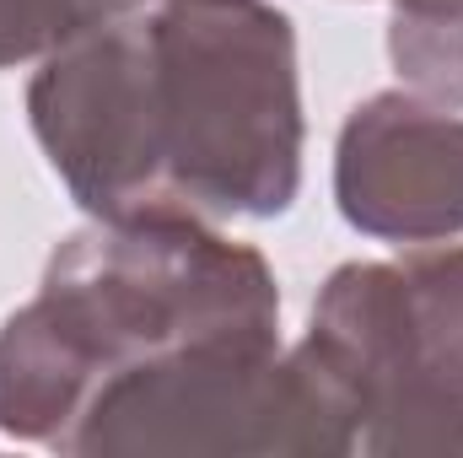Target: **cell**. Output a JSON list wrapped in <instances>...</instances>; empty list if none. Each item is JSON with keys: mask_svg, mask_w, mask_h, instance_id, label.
I'll return each instance as SVG.
<instances>
[{"mask_svg": "<svg viewBox=\"0 0 463 458\" xmlns=\"http://www.w3.org/2000/svg\"><path fill=\"white\" fill-rule=\"evenodd\" d=\"M27 124L87 216H286L307 135L291 16L269 0H140L38 60Z\"/></svg>", "mask_w": 463, "mask_h": 458, "instance_id": "6da1fadb", "label": "cell"}, {"mask_svg": "<svg viewBox=\"0 0 463 458\" xmlns=\"http://www.w3.org/2000/svg\"><path fill=\"white\" fill-rule=\"evenodd\" d=\"M205 345H280L264 253L200 216H92L0 324V437L60 448L109 383Z\"/></svg>", "mask_w": 463, "mask_h": 458, "instance_id": "7a4b0ae2", "label": "cell"}, {"mask_svg": "<svg viewBox=\"0 0 463 458\" xmlns=\"http://www.w3.org/2000/svg\"><path fill=\"white\" fill-rule=\"evenodd\" d=\"M297 350L340 399L355 453H463V243L340 264Z\"/></svg>", "mask_w": 463, "mask_h": 458, "instance_id": "3957f363", "label": "cell"}, {"mask_svg": "<svg viewBox=\"0 0 463 458\" xmlns=\"http://www.w3.org/2000/svg\"><path fill=\"white\" fill-rule=\"evenodd\" d=\"M54 453H355V437L297 345H205L109 383Z\"/></svg>", "mask_w": 463, "mask_h": 458, "instance_id": "277c9868", "label": "cell"}, {"mask_svg": "<svg viewBox=\"0 0 463 458\" xmlns=\"http://www.w3.org/2000/svg\"><path fill=\"white\" fill-rule=\"evenodd\" d=\"M335 205L388 248L463 243V114L410 87L355 103L335 140Z\"/></svg>", "mask_w": 463, "mask_h": 458, "instance_id": "5b68a950", "label": "cell"}, {"mask_svg": "<svg viewBox=\"0 0 463 458\" xmlns=\"http://www.w3.org/2000/svg\"><path fill=\"white\" fill-rule=\"evenodd\" d=\"M140 0H0V71L49 60Z\"/></svg>", "mask_w": 463, "mask_h": 458, "instance_id": "8992f818", "label": "cell"}, {"mask_svg": "<svg viewBox=\"0 0 463 458\" xmlns=\"http://www.w3.org/2000/svg\"><path fill=\"white\" fill-rule=\"evenodd\" d=\"M388 5H410V11H463V0H388Z\"/></svg>", "mask_w": 463, "mask_h": 458, "instance_id": "52a82bcc", "label": "cell"}]
</instances>
